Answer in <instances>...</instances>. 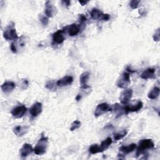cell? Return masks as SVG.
Listing matches in <instances>:
<instances>
[{
    "mask_svg": "<svg viewBox=\"0 0 160 160\" xmlns=\"http://www.w3.org/2000/svg\"><path fill=\"white\" fill-rule=\"evenodd\" d=\"M48 146V138L45 136H42L38 141L36 146L34 148V152L36 155L41 156L44 154L47 150Z\"/></svg>",
    "mask_w": 160,
    "mask_h": 160,
    "instance_id": "6da1fadb",
    "label": "cell"
},
{
    "mask_svg": "<svg viewBox=\"0 0 160 160\" xmlns=\"http://www.w3.org/2000/svg\"><path fill=\"white\" fill-rule=\"evenodd\" d=\"M4 38L8 41L17 40L19 37L16 32V30L14 28V24L11 22L4 30L3 32Z\"/></svg>",
    "mask_w": 160,
    "mask_h": 160,
    "instance_id": "7a4b0ae2",
    "label": "cell"
},
{
    "mask_svg": "<svg viewBox=\"0 0 160 160\" xmlns=\"http://www.w3.org/2000/svg\"><path fill=\"white\" fill-rule=\"evenodd\" d=\"M154 148V144L151 139H142L139 142V146L137 148L136 156H138L140 154L144 153L147 149H152Z\"/></svg>",
    "mask_w": 160,
    "mask_h": 160,
    "instance_id": "3957f363",
    "label": "cell"
},
{
    "mask_svg": "<svg viewBox=\"0 0 160 160\" xmlns=\"http://www.w3.org/2000/svg\"><path fill=\"white\" fill-rule=\"evenodd\" d=\"M131 83L130 75L128 72H123L117 81V86L119 88H126Z\"/></svg>",
    "mask_w": 160,
    "mask_h": 160,
    "instance_id": "277c9868",
    "label": "cell"
},
{
    "mask_svg": "<svg viewBox=\"0 0 160 160\" xmlns=\"http://www.w3.org/2000/svg\"><path fill=\"white\" fill-rule=\"evenodd\" d=\"M27 108L24 105H19L14 108L11 111V114L15 118H21L26 114Z\"/></svg>",
    "mask_w": 160,
    "mask_h": 160,
    "instance_id": "5b68a950",
    "label": "cell"
},
{
    "mask_svg": "<svg viewBox=\"0 0 160 160\" xmlns=\"http://www.w3.org/2000/svg\"><path fill=\"white\" fill-rule=\"evenodd\" d=\"M132 92H133L132 89H126L122 91L119 96L120 102L123 104H127L131 99L132 96Z\"/></svg>",
    "mask_w": 160,
    "mask_h": 160,
    "instance_id": "8992f818",
    "label": "cell"
},
{
    "mask_svg": "<svg viewBox=\"0 0 160 160\" xmlns=\"http://www.w3.org/2000/svg\"><path fill=\"white\" fill-rule=\"evenodd\" d=\"M109 106L106 102H102L97 106L96 108L95 111H94V116L95 117H99L100 116H102L104 113H106L107 111H109Z\"/></svg>",
    "mask_w": 160,
    "mask_h": 160,
    "instance_id": "52a82bcc",
    "label": "cell"
},
{
    "mask_svg": "<svg viewBox=\"0 0 160 160\" xmlns=\"http://www.w3.org/2000/svg\"><path fill=\"white\" fill-rule=\"evenodd\" d=\"M143 106V103L141 101H138L135 104H129L124 106L125 112L128 114L129 112H137L141 109Z\"/></svg>",
    "mask_w": 160,
    "mask_h": 160,
    "instance_id": "ba28073f",
    "label": "cell"
},
{
    "mask_svg": "<svg viewBox=\"0 0 160 160\" xmlns=\"http://www.w3.org/2000/svg\"><path fill=\"white\" fill-rule=\"evenodd\" d=\"M56 8L51 4V2L49 1H47L45 3V10L44 13L48 18H52L56 14Z\"/></svg>",
    "mask_w": 160,
    "mask_h": 160,
    "instance_id": "9c48e42d",
    "label": "cell"
},
{
    "mask_svg": "<svg viewBox=\"0 0 160 160\" xmlns=\"http://www.w3.org/2000/svg\"><path fill=\"white\" fill-rule=\"evenodd\" d=\"M42 110V104L39 102H36L30 108L29 112L32 117L36 118L41 113Z\"/></svg>",
    "mask_w": 160,
    "mask_h": 160,
    "instance_id": "30bf717a",
    "label": "cell"
},
{
    "mask_svg": "<svg viewBox=\"0 0 160 160\" xmlns=\"http://www.w3.org/2000/svg\"><path fill=\"white\" fill-rule=\"evenodd\" d=\"M63 29H59L52 34V41L54 42L59 44L64 42L65 38L64 36Z\"/></svg>",
    "mask_w": 160,
    "mask_h": 160,
    "instance_id": "8fae6325",
    "label": "cell"
},
{
    "mask_svg": "<svg viewBox=\"0 0 160 160\" xmlns=\"http://www.w3.org/2000/svg\"><path fill=\"white\" fill-rule=\"evenodd\" d=\"M64 28L65 29H66L68 34L71 37L77 36L80 31L79 26L75 23H73L69 26H68Z\"/></svg>",
    "mask_w": 160,
    "mask_h": 160,
    "instance_id": "7c38bea8",
    "label": "cell"
},
{
    "mask_svg": "<svg viewBox=\"0 0 160 160\" xmlns=\"http://www.w3.org/2000/svg\"><path fill=\"white\" fill-rule=\"evenodd\" d=\"M73 82V78L71 76H65L57 81L56 84L58 86L63 87L70 85Z\"/></svg>",
    "mask_w": 160,
    "mask_h": 160,
    "instance_id": "4fadbf2b",
    "label": "cell"
},
{
    "mask_svg": "<svg viewBox=\"0 0 160 160\" xmlns=\"http://www.w3.org/2000/svg\"><path fill=\"white\" fill-rule=\"evenodd\" d=\"M32 151H34V149H32V146L30 144L25 143L20 149L21 156L22 158H26L31 154Z\"/></svg>",
    "mask_w": 160,
    "mask_h": 160,
    "instance_id": "5bb4252c",
    "label": "cell"
},
{
    "mask_svg": "<svg viewBox=\"0 0 160 160\" xmlns=\"http://www.w3.org/2000/svg\"><path fill=\"white\" fill-rule=\"evenodd\" d=\"M29 126H17L14 128L13 132L16 136L20 137L24 136L29 131Z\"/></svg>",
    "mask_w": 160,
    "mask_h": 160,
    "instance_id": "9a60e30c",
    "label": "cell"
},
{
    "mask_svg": "<svg viewBox=\"0 0 160 160\" xmlns=\"http://www.w3.org/2000/svg\"><path fill=\"white\" fill-rule=\"evenodd\" d=\"M16 87V84L12 81L4 82L1 86L2 91L5 93L11 92Z\"/></svg>",
    "mask_w": 160,
    "mask_h": 160,
    "instance_id": "2e32d148",
    "label": "cell"
},
{
    "mask_svg": "<svg viewBox=\"0 0 160 160\" xmlns=\"http://www.w3.org/2000/svg\"><path fill=\"white\" fill-rule=\"evenodd\" d=\"M89 75H90L89 72L86 71V72L82 73L81 75L80 76L79 81H80V84L81 86V88L87 89V88H89V86H88V84H87V82L89 78Z\"/></svg>",
    "mask_w": 160,
    "mask_h": 160,
    "instance_id": "e0dca14e",
    "label": "cell"
},
{
    "mask_svg": "<svg viewBox=\"0 0 160 160\" xmlns=\"http://www.w3.org/2000/svg\"><path fill=\"white\" fill-rule=\"evenodd\" d=\"M141 78L143 79H152L155 78V69L154 68H148L141 74Z\"/></svg>",
    "mask_w": 160,
    "mask_h": 160,
    "instance_id": "ac0fdd59",
    "label": "cell"
},
{
    "mask_svg": "<svg viewBox=\"0 0 160 160\" xmlns=\"http://www.w3.org/2000/svg\"><path fill=\"white\" fill-rule=\"evenodd\" d=\"M112 142V140L110 137L107 138L103 141L101 142V144L99 146V152H102L109 148V147L111 145Z\"/></svg>",
    "mask_w": 160,
    "mask_h": 160,
    "instance_id": "d6986e66",
    "label": "cell"
},
{
    "mask_svg": "<svg viewBox=\"0 0 160 160\" xmlns=\"http://www.w3.org/2000/svg\"><path fill=\"white\" fill-rule=\"evenodd\" d=\"M136 148V144L134 143H132L128 146H122L119 148V151L122 152L123 154H129L132 152Z\"/></svg>",
    "mask_w": 160,
    "mask_h": 160,
    "instance_id": "ffe728a7",
    "label": "cell"
},
{
    "mask_svg": "<svg viewBox=\"0 0 160 160\" xmlns=\"http://www.w3.org/2000/svg\"><path fill=\"white\" fill-rule=\"evenodd\" d=\"M159 88L158 86H154L152 88V89L148 92V97L150 99H155L158 98V97L159 95Z\"/></svg>",
    "mask_w": 160,
    "mask_h": 160,
    "instance_id": "44dd1931",
    "label": "cell"
},
{
    "mask_svg": "<svg viewBox=\"0 0 160 160\" xmlns=\"http://www.w3.org/2000/svg\"><path fill=\"white\" fill-rule=\"evenodd\" d=\"M103 14L101 11L97 8H93L90 12L91 17L93 19H101Z\"/></svg>",
    "mask_w": 160,
    "mask_h": 160,
    "instance_id": "7402d4cb",
    "label": "cell"
},
{
    "mask_svg": "<svg viewBox=\"0 0 160 160\" xmlns=\"http://www.w3.org/2000/svg\"><path fill=\"white\" fill-rule=\"evenodd\" d=\"M116 112L118 116H121L123 114H126L125 112V109H124V106H122L118 103L115 104L114 105V109Z\"/></svg>",
    "mask_w": 160,
    "mask_h": 160,
    "instance_id": "603a6c76",
    "label": "cell"
},
{
    "mask_svg": "<svg viewBox=\"0 0 160 160\" xmlns=\"http://www.w3.org/2000/svg\"><path fill=\"white\" fill-rule=\"evenodd\" d=\"M128 132L126 130H122L121 132H118L114 134V139L115 141H118L122 139L124 136H126Z\"/></svg>",
    "mask_w": 160,
    "mask_h": 160,
    "instance_id": "cb8c5ba5",
    "label": "cell"
},
{
    "mask_svg": "<svg viewBox=\"0 0 160 160\" xmlns=\"http://www.w3.org/2000/svg\"><path fill=\"white\" fill-rule=\"evenodd\" d=\"M89 151L90 153L92 154H97L98 152H99V145L97 144H94L91 145L89 148Z\"/></svg>",
    "mask_w": 160,
    "mask_h": 160,
    "instance_id": "d4e9b609",
    "label": "cell"
},
{
    "mask_svg": "<svg viewBox=\"0 0 160 160\" xmlns=\"http://www.w3.org/2000/svg\"><path fill=\"white\" fill-rule=\"evenodd\" d=\"M56 86H57L56 82L55 83V82L52 80H49L47 81L45 85L46 88L49 90H54V89H56Z\"/></svg>",
    "mask_w": 160,
    "mask_h": 160,
    "instance_id": "484cf974",
    "label": "cell"
},
{
    "mask_svg": "<svg viewBox=\"0 0 160 160\" xmlns=\"http://www.w3.org/2000/svg\"><path fill=\"white\" fill-rule=\"evenodd\" d=\"M81 124V122L78 120H76V121H73L72 123L71 124V126L70 128V131H73L78 129L79 128H80Z\"/></svg>",
    "mask_w": 160,
    "mask_h": 160,
    "instance_id": "4316f807",
    "label": "cell"
},
{
    "mask_svg": "<svg viewBox=\"0 0 160 160\" xmlns=\"http://www.w3.org/2000/svg\"><path fill=\"white\" fill-rule=\"evenodd\" d=\"M139 3H140V1L132 0L129 2V6L132 9H136L138 7Z\"/></svg>",
    "mask_w": 160,
    "mask_h": 160,
    "instance_id": "83f0119b",
    "label": "cell"
},
{
    "mask_svg": "<svg viewBox=\"0 0 160 160\" xmlns=\"http://www.w3.org/2000/svg\"><path fill=\"white\" fill-rule=\"evenodd\" d=\"M153 40L154 41H159V38H160V35H159V28H158L155 32L154 34L152 36Z\"/></svg>",
    "mask_w": 160,
    "mask_h": 160,
    "instance_id": "f1b7e54d",
    "label": "cell"
},
{
    "mask_svg": "<svg viewBox=\"0 0 160 160\" xmlns=\"http://www.w3.org/2000/svg\"><path fill=\"white\" fill-rule=\"evenodd\" d=\"M40 21L41 22V24L44 26H46L48 23H49V19L46 16H42L40 19Z\"/></svg>",
    "mask_w": 160,
    "mask_h": 160,
    "instance_id": "f546056e",
    "label": "cell"
},
{
    "mask_svg": "<svg viewBox=\"0 0 160 160\" xmlns=\"http://www.w3.org/2000/svg\"><path fill=\"white\" fill-rule=\"evenodd\" d=\"M79 22L81 24H84L87 20L86 17L83 14H79Z\"/></svg>",
    "mask_w": 160,
    "mask_h": 160,
    "instance_id": "4dcf8cb0",
    "label": "cell"
},
{
    "mask_svg": "<svg viewBox=\"0 0 160 160\" xmlns=\"http://www.w3.org/2000/svg\"><path fill=\"white\" fill-rule=\"evenodd\" d=\"M10 48H11V51L13 52V53H16L17 52V48H16V44L12 42L11 44V46H10Z\"/></svg>",
    "mask_w": 160,
    "mask_h": 160,
    "instance_id": "1f68e13d",
    "label": "cell"
},
{
    "mask_svg": "<svg viewBox=\"0 0 160 160\" xmlns=\"http://www.w3.org/2000/svg\"><path fill=\"white\" fill-rule=\"evenodd\" d=\"M110 15L109 14H103L101 19L103 21H108L110 19Z\"/></svg>",
    "mask_w": 160,
    "mask_h": 160,
    "instance_id": "d6a6232c",
    "label": "cell"
},
{
    "mask_svg": "<svg viewBox=\"0 0 160 160\" xmlns=\"http://www.w3.org/2000/svg\"><path fill=\"white\" fill-rule=\"evenodd\" d=\"M61 2L63 3L67 7H68L71 4V1H62Z\"/></svg>",
    "mask_w": 160,
    "mask_h": 160,
    "instance_id": "836d02e7",
    "label": "cell"
},
{
    "mask_svg": "<svg viewBox=\"0 0 160 160\" xmlns=\"http://www.w3.org/2000/svg\"><path fill=\"white\" fill-rule=\"evenodd\" d=\"M89 1H79V2L82 5V6H84L86 5Z\"/></svg>",
    "mask_w": 160,
    "mask_h": 160,
    "instance_id": "e575fe53",
    "label": "cell"
},
{
    "mask_svg": "<svg viewBox=\"0 0 160 160\" xmlns=\"http://www.w3.org/2000/svg\"><path fill=\"white\" fill-rule=\"evenodd\" d=\"M22 85H23V86H26V88H27V87H28V85H29L28 81L27 79H24V81H23Z\"/></svg>",
    "mask_w": 160,
    "mask_h": 160,
    "instance_id": "d590c367",
    "label": "cell"
},
{
    "mask_svg": "<svg viewBox=\"0 0 160 160\" xmlns=\"http://www.w3.org/2000/svg\"><path fill=\"white\" fill-rule=\"evenodd\" d=\"M81 95H79V94H78L77 96H76V101H79L80 99H81Z\"/></svg>",
    "mask_w": 160,
    "mask_h": 160,
    "instance_id": "8d00e7d4",
    "label": "cell"
}]
</instances>
